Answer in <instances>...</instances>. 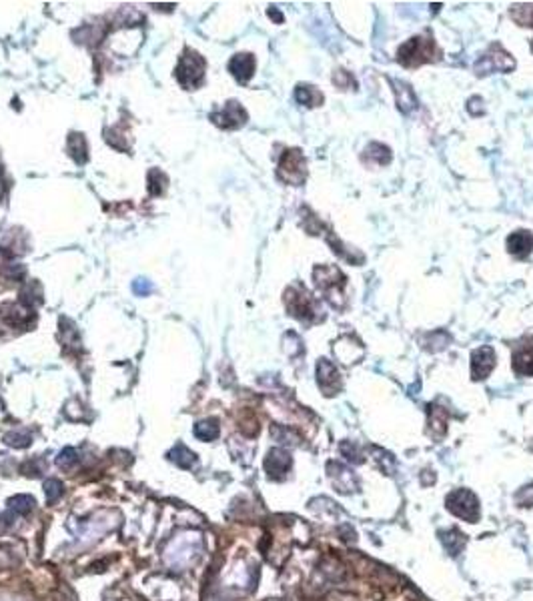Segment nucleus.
<instances>
[{
	"instance_id": "nucleus-2",
	"label": "nucleus",
	"mask_w": 533,
	"mask_h": 601,
	"mask_svg": "<svg viewBox=\"0 0 533 601\" xmlns=\"http://www.w3.org/2000/svg\"><path fill=\"white\" fill-rule=\"evenodd\" d=\"M313 279H315L317 289L327 297L329 303L335 309H341L343 307V289L347 285V277L341 273V269L335 265H319L313 269Z\"/></svg>"
},
{
	"instance_id": "nucleus-15",
	"label": "nucleus",
	"mask_w": 533,
	"mask_h": 601,
	"mask_svg": "<svg viewBox=\"0 0 533 601\" xmlns=\"http://www.w3.org/2000/svg\"><path fill=\"white\" fill-rule=\"evenodd\" d=\"M295 99H297V103L305 104V106H319L323 103V95L315 86H307V84H299L297 86Z\"/></svg>"
},
{
	"instance_id": "nucleus-16",
	"label": "nucleus",
	"mask_w": 533,
	"mask_h": 601,
	"mask_svg": "<svg viewBox=\"0 0 533 601\" xmlns=\"http://www.w3.org/2000/svg\"><path fill=\"white\" fill-rule=\"evenodd\" d=\"M195 435L203 441H213L215 437L219 435V425L215 419H206V421H199L195 425Z\"/></svg>"
},
{
	"instance_id": "nucleus-24",
	"label": "nucleus",
	"mask_w": 533,
	"mask_h": 601,
	"mask_svg": "<svg viewBox=\"0 0 533 601\" xmlns=\"http://www.w3.org/2000/svg\"><path fill=\"white\" fill-rule=\"evenodd\" d=\"M151 289H153V287H151L146 281H137V283H135V293H137V295H148Z\"/></svg>"
},
{
	"instance_id": "nucleus-20",
	"label": "nucleus",
	"mask_w": 533,
	"mask_h": 601,
	"mask_svg": "<svg viewBox=\"0 0 533 601\" xmlns=\"http://www.w3.org/2000/svg\"><path fill=\"white\" fill-rule=\"evenodd\" d=\"M62 491H64V487H62L61 481H57V479H48V481L44 483V493H46V501H50V503L61 497Z\"/></svg>"
},
{
	"instance_id": "nucleus-10",
	"label": "nucleus",
	"mask_w": 533,
	"mask_h": 601,
	"mask_svg": "<svg viewBox=\"0 0 533 601\" xmlns=\"http://www.w3.org/2000/svg\"><path fill=\"white\" fill-rule=\"evenodd\" d=\"M507 250L517 259H525L533 250V235L530 230H517L507 239Z\"/></svg>"
},
{
	"instance_id": "nucleus-13",
	"label": "nucleus",
	"mask_w": 533,
	"mask_h": 601,
	"mask_svg": "<svg viewBox=\"0 0 533 601\" xmlns=\"http://www.w3.org/2000/svg\"><path fill=\"white\" fill-rule=\"evenodd\" d=\"M391 84L395 86L393 92H395V99H397V104H399V110L409 115L417 108V99L413 95V90L409 88V84L399 83V81H391Z\"/></svg>"
},
{
	"instance_id": "nucleus-6",
	"label": "nucleus",
	"mask_w": 533,
	"mask_h": 601,
	"mask_svg": "<svg viewBox=\"0 0 533 601\" xmlns=\"http://www.w3.org/2000/svg\"><path fill=\"white\" fill-rule=\"evenodd\" d=\"M203 72H205V61L199 55L191 52V55L183 57V61L179 64L177 79L185 86H195L203 81Z\"/></svg>"
},
{
	"instance_id": "nucleus-4",
	"label": "nucleus",
	"mask_w": 533,
	"mask_h": 601,
	"mask_svg": "<svg viewBox=\"0 0 533 601\" xmlns=\"http://www.w3.org/2000/svg\"><path fill=\"white\" fill-rule=\"evenodd\" d=\"M279 179L289 185H303L307 179V161L299 148H289L279 163Z\"/></svg>"
},
{
	"instance_id": "nucleus-14",
	"label": "nucleus",
	"mask_w": 533,
	"mask_h": 601,
	"mask_svg": "<svg viewBox=\"0 0 533 601\" xmlns=\"http://www.w3.org/2000/svg\"><path fill=\"white\" fill-rule=\"evenodd\" d=\"M363 161H371L373 165H389L391 163V150L381 143H371L365 152H363Z\"/></svg>"
},
{
	"instance_id": "nucleus-21",
	"label": "nucleus",
	"mask_w": 533,
	"mask_h": 601,
	"mask_svg": "<svg viewBox=\"0 0 533 601\" xmlns=\"http://www.w3.org/2000/svg\"><path fill=\"white\" fill-rule=\"evenodd\" d=\"M57 463H59V467L61 469H70L75 463H77V451L75 449H64V451H61V455H59V459H57Z\"/></svg>"
},
{
	"instance_id": "nucleus-12",
	"label": "nucleus",
	"mask_w": 533,
	"mask_h": 601,
	"mask_svg": "<svg viewBox=\"0 0 533 601\" xmlns=\"http://www.w3.org/2000/svg\"><path fill=\"white\" fill-rule=\"evenodd\" d=\"M229 70L239 83H246L255 72V59L251 55H235L229 63Z\"/></svg>"
},
{
	"instance_id": "nucleus-3",
	"label": "nucleus",
	"mask_w": 533,
	"mask_h": 601,
	"mask_svg": "<svg viewBox=\"0 0 533 601\" xmlns=\"http://www.w3.org/2000/svg\"><path fill=\"white\" fill-rule=\"evenodd\" d=\"M285 303H287L289 313L293 317H297L299 321H303V323H313V321L319 319L317 303H315V299L303 287L289 289L285 293Z\"/></svg>"
},
{
	"instance_id": "nucleus-5",
	"label": "nucleus",
	"mask_w": 533,
	"mask_h": 601,
	"mask_svg": "<svg viewBox=\"0 0 533 601\" xmlns=\"http://www.w3.org/2000/svg\"><path fill=\"white\" fill-rule=\"evenodd\" d=\"M515 68V61L512 59V55L507 50H503L499 44H493L492 48L475 63V72L479 77L483 75H492V72H510Z\"/></svg>"
},
{
	"instance_id": "nucleus-17",
	"label": "nucleus",
	"mask_w": 533,
	"mask_h": 601,
	"mask_svg": "<svg viewBox=\"0 0 533 601\" xmlns=\"http://www.w3.org/2000/svg\"><path fill=\"white\" fill-rule=\"evenodd\" d=\"M171 459L179 465V467H185V469H188V467H193L195 465V453L191 451V449H186L185 445H177L173 451H171Z\"/></svg>"
},
{
	"instance_id": "nucleus-7",
	"label": "nucleus",
	"mask_w": 533,
	"mask_h": 601,
	"mask_svg": "<svg viewBox=\"0 0 533 601\" xmlns=\"http://www.w3.org/2000/svg\"><path fill=\"white\" fill-rule=\"evenodd\" d=\"M513 371L525 377L533 375V337H523L513 351Z\"/></svg>"
},
{
	"instance_id": "nucleus-8",
	"label": "nucleus",
	"mask_w": 533,
	"mask_h": 601,
	"mask_svg": "<svg viewBox=\"0 0 533 601\" xmlns=\"http://www.w3.org/2000/svg\"><path fill=\"white\" fill-rule=\"evenodd\" d=\"M495 367V353L492 347H479L472 353V373L475 381L485 379Z\"/></svg>"
},
{
	"instance_id": "nucleus-9",
	"label": "nucleus",
	"mask_w": 533,
	"mask_h": 601,
	"mask_svg": "<svg viewBox=\"0 0 533 601\" xmlns=\"http://www.w3.org/2000/svg\"><path fill=\"white\" fill-rule=\"evenodd\" d=\"M317 379H319L321 389L327 395H335L341 387V377L337 373V367L327 359H321L317 363Z\"/></svg>"
},
{
	"instance_id": "nucleus-11",
	"label": "nucleus",
	"mask_w": 533,
	"mask_h": 601,
	"mask_svg": "<svg viewBox=\"0 0 533 601\" xmlns=\"http://www.w3.org/2000/svg\"><path fill=\"white\" fill-rule=\"evenodd\" d=\"M213 119H215L217 125L223 126V128H237V126H241L246 121V112L237 103H229L223 108V112L215 115Z\"/></svg>"
},
{
	"instance_id": "nucleus-19",
	"label": "nucleus",
	"mask_w": 533,
	"mask_h": 601,
	"mask_svg": "<svg viewBox=\"0 0 533 601\" xmlns=\"http://www.w3.org/2000/svg\"><path fill=\"white\" fill-rule=\"evenodd\" d=\"M333 83H335V86H339V88H357V81L353 79V75L347 72V70H343V68L335 70Z\"/></svg>"
},
{
	"instance_id": "nucleus-1",
	"label": "nucleus",
	"mask_w": 533,
	"mask_h": 601,
	"mask_svg": "<svg viewBox=\"0 0 533 601\" xmlns=\"http://www.w3.org/2000/svg\"><path fill=\"white\" fill-rule=\"evenodd\" d=\"M437 59H439V48L431 35L413 37L411 41L401 44V48L397 50V61L401 66H407V68L433 63Z\"/></svg>"
},
{
	"instance_id": "nucleus-25",
	"label": "nucleus",
	"mask_w": 533,
	"mask_h": 601,
	"mask_svg": "<svg viewBox=\"0 0 533 601\" xmlns=\"http://www.w3.org/2000/svg\"><path fill=\"white\" fill-rule=\"evenodd\" d=\"M532 50H533V42H532Z\"/></svg>"
},
{
	"instance_id": "nucleus-18",
	"label": "nucleus",
	"mask_w": 533,
	"mask_h": 601,
	"mask_svg": "<svg viewBox=\"0 0 533 601\" xmlns=\"http://www.w3.org/2000/svg\"><path fill=\"white\" fill-rule=\"evenodd\" d=\"M512 17L523 26H533V4H519L513 6Z\"/></svg>"
},
{
	"instance_id": "nucleus-23",
	"label": "nucleus",
	"mask_w": 533,
	"mask_h": 601,
	"mask_svg": "<svg viewBox=\"0 0 533 601\" xmlns=\"http://www.w3.org/2000/svg\"><path fill=\"white\" fill-rule=\"evenodd\" d=\"M28 437H21L19 433H10V435L6 437V443L8 445H14V447H24V445H28Z\"/></svg>"
},
{
	"instance_id": "nucleus-22",
	"label": "nucleus",
	"mask_w": 533,
	"mask_h": 601,
	"mask_svg": "<svg viewBox=\"0 0 533 601\" xmlns=\"http://www.w3.org/2000/svg\"><path fill=\"white\" fill-rule=\"evenodd\" d=\"M10 505H12V509H17V511H21V513H26V511L32 509L35 499L28 497V495H19V497L10 499Z\"/></svg>"
}]
</instances>
